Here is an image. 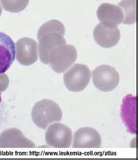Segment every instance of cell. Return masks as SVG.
Wrapping results in <instances>:
<instances>
[{
    "instance_id": "1",
    "label": "cell",
    "mask_w": 138,
    "mask_h": 160,
    "mask_svg": "<svg viewBox=\"0 0 138 160\" xmlns=\"http://www.w3.org/2000/svg\"><path fill=\"white\" fill-rule=\"evenodd\" d=\"M65 26L59 20L52 19L40 26L37 38L39 39V56L44 64H49L50 53L54 48L67 43Z\"/></svg>"
},
{
    "instance_id": "2",
    "label": "cell",
    "mask_w": 138,
    "mask_h": 160,
    "mask_svg": "<svg viewBox=\"0 0 138 160\" xmlns=\"http://www.w3.org/2000/svg\"><path fill=\"white\" fill-rule=\"evenodd\" d=\"M32 119L36 126L47 129L52 122H58L62 119V110L53 101L44 99L36 102L32 110Z\"/></svg>"
},
{
    "instance_id": "3",
    "label": "cell",
    "mask_w": 138,
    "mask_h": 160,
    "mask_svg": "<svg viewBox=\"0 0 138 160\" xmlns=\"http://www.w3.org/2000/svg\"><path fill=\"white\" fill-rule=\"evenodd\" d=\"M77 59V50L72 45H60L51 51L49 64L56 73H64Z\"/></svg>"
},
{
    "instance_id": "4",
    "label": "cell",
    "mask_w": 138,
    "mask_h": 160,
    "mask_svg": "<svg viewBox=\"0 0 138 160\" xmlns=\"http://www.w3.org/2000/svg\"><path fill=\"white\" fill-rule=\"evenodd\" d=\"M91 79V71L88 67L83 64H74L67 70L63 80L65 86L72 92H81L88 85Z\"/></svg>"
},
{
    "instance_id": "5",
    "label": "cell",
    "mask_w": 138,
    "mask_h": 160,
    "mask_svg": "<svg viewBox=\"0 0 138 160\" xmlns=\"http://www.w3.org/2000/svg\"><path fill=\"white\" fill-rule=\"evenodd\" d=\"M93 82L101 91L109 92L115 89L120 82V76L116 68L108 65L97 67L92 72Z\"/></svg>"
},
{
    "instance_id": "6",
    "label": "cell",
    "mask_w": 138,
    "mask_h": 160,
    "mask_svg": "<svg viewBox=\"0 0 138 160\" xmlns=\"http://www.w3.org/2000/svg\"><path fill=\"white\" fill-rule=\"evenodd\" d=\"M73 140L72 131L62 123L52 124L46 132V142L50 147L68 148Z\"/></svg>"
},
{
    "instance_id": "7",
    "label": "cell",
    "mask_w": 138,
    "mask_h": 160,
    "mask_svg": "<svg viewBox=\"0 0 138 160\" xmlns=\"http://www.w3.org/2000/svg\"><path fill=\"white\" fill-rule=\"evenodd\" d=\"M38 44L31 38H22L16 42L15 57L21 65L30 66L38 60Z\"/></svg>"
},
{
    "instance_id": "8",
    "label": "cell",
    "mask_w": 138,
    "mask_h": 160,
    "mask_svg": "<svg viewBox=\"0 0 138 160\" xmlns=\"http://www.w3.org/2000/svg\"><path fill=\"white\" fill-rule=\"evenodd\" d=\"M121 38V32L117 26L100 23L94 30V39L101 48H110L116 46Z\"/></svg>"
},
{
    "instance_id": "9",
    "label": "cell",
    "mask_w": 138,
    "mask_h": 160,
    "mask_svg": "<svg viewBox=\"0 0 138 160\" xmlns=\"http://www.w3.org/2000/svg\"><path fill=\"white\" fill-rule=\"evenodd\" d=\"M35 144L26 138L21 130L11 128L0 134V148H34Z\"/></svg>"
},
{
    "instance_id": "10",
    "label": "cell",
    "mask_w": 138,
    "mask_h": 160,
    "mask_svg": "<svg viewBox=\"0 0 138 160\" xmlns=\"http://www.w3.org/2000/svg\"><path fill=\"white\" fill-rule=\"evenodd\" d=\"M101 145V135L93 128H81L74 133L73 143L74 148H100Z\"/></svg>"
},
{
    "instance_id": "11",
    "label": "cell",
    "mask_w": 138,
    "mask_h": 160,
    "mask_svg": "<svg viewBox=\"0 0 138 160\" xmlns=\"http://www.w3.org/2000/svg\"><path fill=\"white\" fill-rule=\"evenodd\" d=\"M97 18L100 21L108 26H117L123 21L124 14L118 5L103 3L97 9Z\"/></svg>"
},
{
    "instance_id": "12",
    "label": "cell",
    "mask_w": 138,
    "mask_h": 160,
    "mask_svg": "<svg viewBox=\"0 0 138 160\" xmlns=\"http://www.w3.org/2000/svg\"><path fill=\"white\" fill-rule=\"evenodd\" d=\"M15 60V44L8 35L0 32V74H4Z\"/></svg>"
},
{
    "instance_id": "13",
    "label": "cell",
    "mask_w": 138,
    "mask_h": 160,
    "mask_svg": "<svg viewBox=\"0 0 138 160\" xmlns=\"http://www.w3.org/2000/svg\"><path fill=\"white\" fill-rule=\"evenodd\" d=\"M121 116L122 120L132 134L136 133V97L129 95L123 99Z\"/></svg>"
},
{
    "instance_id": "14",
    "label": "cell",
    "mask_w": 138,
    "mask_h": 160,
    "mask_svg": "<svg viewBox=\"0 0 138 160\" xmlns=\"http://www.w3.org/2000/svg\"><path fill=\"white\" fill-rule=\"evenodd\" d=\"M136 0H122L118 4V6L121 7L125 16L122 21L123 24L132 25L136 23Z\"/></svg>"
},
{
    "instance_id": "15",
    "label": "cell",
    "mask_w": 138,
    "mask_h": 160,
    "mask_svg": "<svg viewBox=\"0 0 138 160\" xmlns=\"http://www.w3.org/2000/svg\"><path fill=\"white\" fill-rule=\"evenodd\" d=\"M0 2L4 10L9 12L17 13L26 9L29 0H0Z\"/></svg>"
},
{
    "instance_id": "16",
    "label": "cell",
    "mask_w": 138,
    "mask_h": 160,
    "mask_svg": "<svg viewBox=\"0 0 138 160\" xmlns=\"http://www.w3.org/2000/svg\"><path fill=\"white\" fill-rule=\"evenodd\" d=\"M9 86V78L6 74H0V92L4 91Z\"/></svg>"
},
{
    "instance_id": "17",
    "label": "cell",
    "mask_w": 138,
    "mask_h": 160,
    "mask_svg": "<svg viewBox=\"0 0 138 160\" xmlns=\"http://www.w3.org/2000/svg\"><path fill=\"white\" fill-rule=\"evenodd\" d=\"M2 14V7H1V4H0V16Z\"/></svg>"
},
{
    "instance_id": "18",
    "label": "cell",
    "mask_w": 138,
    "mask_h": 160,
    "mask_svg": "<svg viewBox=\"0 0 138 160\" xmlns=\"http://www.w3.org/2000/svg\"><path fill=\"white\" fill-rule=\"evenodd\" d=\"M1 101H2V99H1V95H0V102H1Z\"/></svg>"
}]
</instances>
